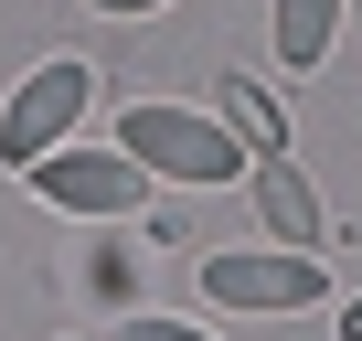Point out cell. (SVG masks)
I'll use <instances>...</instances> for the list:
<instances>
[{
  "label": "cell",
  "mask_w": 362,
  "mask_h": 341,
  "mask_svg": "<svg viewBox=\"0 0 362 341\" xmlns=\"http://www.w3.org/2000/svg\"><path fill=\"white\" fill-rule=\"evenodd\" d=\"M330 43H341V0H277V11H267V54L288 75H320Z\"/></svg>",
  "instance_id": "8992f818"
},
{
  "label": "cell",
  "mask_w": 362,
  "mask_h": 341,
  "mask_svg": "<svg viewBox=\"0 0 362 341\" xmlns=\"http://www.w3.org/2000/svg\"><path fill=\"white\" fill-rule=\"evenodd\" d=\"M203 299L277 320V309H320L330 299V256H288V245H214L203 256Z\"/></svg>",
  "instance_id": "3957f363"
},
{
  "label": "cell",
  "mask_w": 362,
  "mask_h": 341,
  "mask_svg": "<svg viewBox=\"0 0 362 341\" xmlns=\"http://www.w3.org/2000/svg\"><path fill=\"white\" fill-rule=\"evenodd\" d=\"M86 11H107V22H139V11H170V0H86Z\"/></svg>",
  "instance_id": "9c48e42d"
},
{
  "label": "cell",
  "mask_w": 362,
  "mask_h": 341,
  "mask_svg": "<svg viewBox=\"0 0 362 341\" xmlns=\"http://www.w3.org/2000/svg\"><path fill=\"white\" fill-rule=\"evenodd\" d=\"M22 182H33L54 214H86V224H128V214L149 203V170H139L128 149H86V139H64L54 160H33Z\"/></svg>",
  "instance_id": "277c9868"
},
{
  "label": "cell",
  "mask_w": 362,
  "mask_h": 341,
  "mask_svg": "<svg viewBox=\"0 0 362 341\" xmlns=\"http://www.w3.org/2000/svg\"><path fill=\"white\" fill-rule=\"evenodd\" d=\"M86 107H96V64H86V54L33 64V75H22V96L0 107V170H33V160H54V149L86 128Z\"/></svg>",
  "instance_id": "7a4b0ae2"
},
{
  "label": "cell",
  "mask_w": 362,
  "mask_h": 341,
  "mask_svg": "<svg viewBox=\"0 0 362 341\" xmlns=\"http://www.w3.org/2000/svg\"><path fill=\"white\" fill-rule=\"evenodd\" d=\"M117 149L149 170V182H192V192H224V182H245V139L224 128V117H192V107H128L117 117Z\"/></svg>",
  "instance_id": "6da1fadb"
},
{
  "label": "cell",
  "mask_w": 362,
  "mask_h": 341,
  "mask_svg": "<svg viewBox=\"0 0 362 341\" xmlns=\"http://www.w3.org/2000/svg\"><path fill=\"white\" fill-rule=\"evenodd\" d=\"M117 341H203V330H192V320H160V309H149V320H128Z\"/></svg>",
  "instance_id": "ba28073f"
},
{
  "label": "cell",
  "mask_w": 362,
  "mask_h": 341,
  "mask_svg": "<svg viewBox=\"0 0 362 341\" xmlns=\"http://www.w3.org/2000/svg\"><path fill=\"white\" fill-rule=\"evenodd\" d=\"M224 128H235L256 160H277V149H288V107H277L267 86H235V96H224Z\"/></svg>",
  "instance_id": "52a82bcc"
},
{
  "label": "cell",
  "mask_w": 362,
  "mask_h": 341,
  "mask_svg": "<svg viewBox=\"0 0 362 341\" xmlns=\"http://www.w3.org/2000/svg\"><path fill=\"white\" fill-rule=\"evenodd\" d=\"M341 341H362V299H341Z\"/></svg>",
  "instance_id": "30bf717a"
},
{
  "label": "cell",
  "mask_w": 362,
  "mask_h": 341,
  "mask_svg": "<svg viewBox=\"0 0 362 341\" xmlns=\"http://www.w3.org/2000/svg\"><path fill=\"white\" fill-rule=\"evenodd\" d=\"M256 182V214H267V235L288 245V256H330V214H320V192H309V170L277 149V160H256L245 170Z\"/></svg>",
  "instance_id": "5b68a950"
}]
</instances>
